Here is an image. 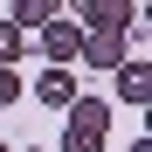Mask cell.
I'll return each instance as SVG.
<instances>
[{"mask_svg":"<svg viewBox=\"0 0 152 152\" xmlns=\"http://www.w3.org/2000/svg\"><path fill=\"white\" fill-rule=\"evenodd\" d=\"M28 152H42V145H28Z\"/></svg>","mask_w":152,"mask_h":152,"instance_id":"cell-11","label":"cell"},{"mask_svg":"<svg viewBox=\"0 0 152 152\" xmlns=\"http://www.w3.org/2000/svg\"><path fill=\"white\" fill-rule=\"evenodd\" d=\"M35 48L48 62H76V48H83V21H69V14H48L42 28H35Z\"/></svg>","mask_w":152,"mask_h":152,"instance_id":"cell-2","label":"cell"},{"mask_svg":"<svg viewBox=\"0 0 152 152\" xmlns=\"http://www.w3.org/2000/svg\"><path fill=\"white\" fill-rule=\"evenodd\" d=\"M83 7V28H132V0H76Z\"/></svg>","mask_w":152,"mask_h":152,"instance_id":"cell-5","label":"cell"},{"mask_svg":"<svg viewBox=\"0 0 152 152\" xmlns=\"http://www.w3.org/2000/svg\"><path fill=\"white\" fill-rule=\"evenodd\" d=\"M69 7H76V0H69Z\"/></svg>","mask_w":152,"mask_h":152,"instance_id":"cell-12","label":"cell"},{"mask_svg":"<svg viewBox=\"0 0 152 152\" xmlns=\"http://www.w3.org/2000/svg\"><path fill=\"white\" fill-rule=\"evenodd\" d=\"M35 97H42L48 111H62L69 97H76V69H69V62H48V69H42V83H35Z\"/></svg>","mask_w":152,"mask_h":152,"instance_id":"cell-4","label":"cell"},{"mask_svg":"<svg viewBox=\"0 0 152 152\" xmlns=\"http://www.w3.org/2000/svg\"><path fill=\"white\" fill-rule=\"evenodd\" d=\"M28 56V28L21 21H0V62H21Z\"/></svg>","mask_w":152,"mask_h":152,"instance_id":"cell-8","label":"cell"},{"mask_svg":"<svg viewBox=\"0 0 152 152\" xmlns=\"http://www.w3.org/2000/svg\"><path fill=\"white\" fill-rule=\"evenodd\" d=\"M62 111H69L62 152H104V132H111V104H97V97H83V90H76Z\"/></svg>","mask_w":152,"mask_h":152,"instance_id":"cell-1","label":"cell"},{"mask_svg":"<svg viewBox=\"0 0 152 152\" xmlns=\"http://www.w3.org/2000/svg\"><path fill=\"white\" fill-rule=\"evenodd\" d=\"M118 97H124V104H145V97H152V69H145V56H124V62H118Z\"/></svg>","mask_w":152,"mask_h":152,"instance_id":"cell-6","label":"cell"},{"mask_svg":"<svg viewBox=\"0 0 152 152\" xmlns=\"http://www.w3.org/2000/svg\"><path fill=\"white\" fill-rule=\"evenodd\" d=\"M0 152H14V145H0Z\"/></svg>","mask_w":152,"mask_h":152,"instance_id":"cell-10","label":"cell"},{"mask_svg":"<svg viewBox=\"0 0 152 152\" xmlns=\"http://www.w3.org/2000/svg\"><path fill=\"white\" fill-rule=\"evenodd\" d=\"M48 14H62V0H14V14H7V21H21V28H42Z\"/></svg>","mask_w":152,"mask_h":152,"instance_id":"cell-7","label":"cell"},{"mask_svg":"<svg viewBox=\"0 0 152 152\" xmlns=\"http://www.w3.org/2000/svg\"><path fill=\"white\" fill-rule=\"evenodd\" d=\"M132 152H152V145H145V138H138V145H132Z\"/></svg>","mask_w":152,"mask_h":152,"instance_id":"cell-9","label":"cell"},{"mask_svg":"<svg viewBox=\"0 0 152 152\" xmlns=\"http://www.w3.org/2000/svg\"><path fill=\"white\" fill-rule=\"evenodd\" d=\"M83 62H97V69H118L124 62V28H83V48H76Z\"/></svg>","mask_w":152,"mask_h":152,"instance_id":"cell-3","label":"cell"}]
</instances>
